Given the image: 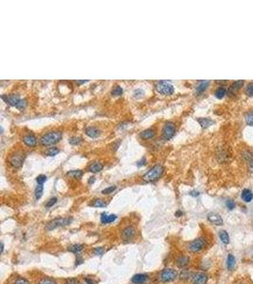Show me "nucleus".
<instances>
[{"instance_id":"obj_49","label":"nucleus","mask_w":253,"mask_h":284,"mask_svg":"<svg viewBox=\"0 0 253 284\" xmlns=\"http://www.w3.org/2000/svg\"><path fill=\"white\" fill-rule=\"evenodd\" d=\"M84 282H85L86 284H95V283H96V281L93 280L91 277H85V278H84Z\"/></svg>"},{"instance_id":"obj_35","label":"nucleus","mask_w":253,"mask_h":284,"mask_svg":"<svg viewBox=\"0 0 253 284\" xmlns=\"http://www.w3.org/2000/svg\"><path fill=\"white\" fill-rule=\"evenodd\" d=\"M59 152H60V150H59L57 147H51V148H49V149L46 152V154H47L48 156L53 157V156L57 155Z\"/></svg>"},{"instance_id":"obj_47","label":"nucleus","mask_w":253,"mask_h":284,"mask_svg":"<svg viewBox=\"0 0 253 284\" xmlns=\"http://www.w3.org/2000/svg\"><path fill=\"white\" fill-rule=\"evenodd\" d=\"M244 157L247 160V161H251V159H252V154L248 152V151H245V152H244Z\"/></svg>"},{"instance_id":"obj_3","label":"nucleus","mask_w":253,"mask_h":284,"mask_svg":"<svg viewBox=\"0 0 253 284\" xmlns=\"http://www.w3.org/2000/svg\"><path fill=\"white\" fill-rule=\"evenodd\" d=\"M1 99L9 105L17 108L18 110H23L25 109L26 105H27V102L26 100L21 99L18 95L13 94V95H2Z\"/></svg>"},{"instance_id":"obj_53","label":"nucleus","mask_w":253,"mask_h":284,"mask_svg":"<svg viewBox=\"0 0 253 284\" xmlns=\"http://www.w3.org/2000/svg\"><path fill=\"white\" fill-rule=\"evenodd\" d=\"M88 81L87 80H85V81H76V82L78 83V84H83V83H85V82H87Z\"/></svg>"},{"instance_id":"obj_25","label":"nucleus","mask_w":253,"mask_h":284,"mask_svg":"<svg viewBox=\"0 0 253 284\" xmlns=\"http://www.w3.org/2000/svg\"><path fill=\"white\" fill-rule=\"evenodd\" d=\"M236 265V259L232 254H229L227 258V267L229 270L232 271Z\"/></svg>"},{"instance_id":"obj_11","label":"nucleus","mask_w":253,"mask_h":284,"mask_svg":"<svg viewBox=\"0 0 253 284\" xmlns=\"http://www.w3.org/2000/svg\"><path fill=\"white\" fill-rule=\"evenodd\" d=\"M209 280V276L204 272L194 273L191 278L193 284H207Z\"/></svg>"},{"instance_id":"obj_40","label":"nucleus","mask_w":253,"mask_h":284,"mask_svg":"<svg viewBox=\"0 0 253 284\" xmlns=\"http://www.w3.org/2000/svg\"><path fill=\"white\" fill-rule=\"evenodd\" d=\"M47 180H48V177H47V175H45V174H40V175H38V176L36 177V182H37V184H39V185H44V183H45Z\"/></svg>"},{"instance_id":"obj_50","label":"nucleus","mask_w":253,"mask_h":284,"mask_svg":"<svg viewBox=\"0 0 253 284\" xmlns=\"http://www.w3.org/2000/svg\"><path fill=\"white\" fill-rule=\"evenodd\" d=\"M190 195L193 196V197H197V196L200 195V192H197V191H192L191 192H190Z\"/></svg>"},{"instance_id":"obj_14","label":"nucleus","mask_w":253,"mask_h":284,"mask_svg":"<svg viewBox=\"0 0 253 284\" xmlns=\"http://www.w3.org/2000/svg\"><path fill=\"white\" fill-rule=\"evenodd\" d=\"M118 216L116 214H108L107 212H103L101 214V223L103 225H107L110 223H113L116 221Z\"/></svg>"},{"instance_id":"obj_42","label":"nucleus","mask_w":253,"mask_h":284,"mask_svg":"<svg viewBox=\"0 0 253 284\" xmlns=\"http://www.w3.org/2000/svg\"><path fill=\"white\" fill-rule=\"evenodd\" d=\"M65 284H81V282L76 277H69L65 280Z\"/></svg>"},{"instance_id":"obj_18","label":"nucleus","mask_w":253,"mask_h":284,"mask_svg":"<svg viewBox=\"0 0 253 284\" xmlns=\"http://www.w3.org/2000/svg\"><path fill=\"white\" fill-rule=\"evenodd\" d=\"M241 198L245 203H250L253 200V192L248 188H245L241 192Z\"/></svg>"},{"instance_id":"obj_28","label":"nucleus","mask_w":253,"mask_h":284,"mask_svg":"<svg viewBox=\"0 0 253 284\" xmlns=\"http://www.w3.org/2000/svg\"><path fill=\"white\" fill-rule=\"evenodd\" d=\"M106 203L103 200V199H100V198H96L92 201V203L90 204L91 207H106Z\"/></svg>"},{"instance_id":"obj_41","label":"nucleus","mask_w":253,"mask_h":284,"mask_svg":"<svg viewBox=\"0 0 253 284\" xmlns=\"http://www.w3.org/2000/svg\"><path fill=\"white\" fill-rule=\"evenodd\" d=\"M57 198L56 197H51L48 202H47V204L45 205V207H46V208H49V207H52L56 203H57Z\"/></svg>"},{"instance_id":"obj_37","label":"nucleus","mask_w":253,"mask_h":284,"mask_svg":"<svg viewBox=\"0 0 253 284\" xmlns=\"http://www.w3.org/2000/svg\"><path fill=\"white\" fill-rule=\"evenodd\" d=\"M245 93L249 97H253V82H250L245 86Z\"/></svg>"},{"instance_id":"obj_39","label":"nucleus","mask_w":253,"mask_h":284,"mask_svg":"<svg viewBox=\"0 0 253 284\" xmlns=\"http://www.w3.org/2000/svg\"><path fill=\"white\" fill-rule=\"evenodd\" d=\"M93 253L96 256H102L104 253V248L103 246H98L93 249Z\"/></svg>"},{"instance_id":"obj_1","label":"nucleus","mask_w":253,"mask_h":284,"mask_svg":"<svg viewBox=\"0 0 253 284\" xmlns=\"http://www.w3.org/2000/svg\"><path fill=\"white\" fill-rule=\"evenodd\" d=\"M164 167L161 164H156L154 166H153L151 169H149L147 171V172H145L142 176V179L145 182L151 183V182H154L156 180H159L164 173Z\"/></svg>"},{"instance_id":"obj_44","label":"nucleus","mask_w":253,"mask_h":284,"mask_svg":"<svg viewBox=\"0 0 253 284\" xmlns=\"http://www.w3.org/2000/svg\"><path fill=\"white\" fill-rule=\"evenodd\" d=\"M226 206H227L229 210H233L236 207V204L233 200H228L227 203H226Z\"/></svg>"},{"instance_id":"obj_8","label":"nucleus","mask_w":253,"mask_h":284,"mask_svg":"<svg viewBox=\"0 0 253 284\" xmlns=\"http://www.w3.org/2000/svg\"><path fill=\"white\" fill-rule=\"evenodd\" d=\"M207 245V241L204 238H197L188 244V250L192 253H198Z\"/></svg>"},{"instance_id":"obj_54","label":"nucleus","mask_w":253,"mask_h":284,"mask_svg":"<svg viewBox=\"0 0 253 284\" xmlns=\"http://www.w3.org/2000/svg\"><path fill=\"white\" fill-rule=\"evenodd\" d=\"M3 251H4V243L1 242V254L3 253Z\"/></svg>"},{"instance_id":"obj_51","label":"nucleus","mask_w":253,"mask_h":284,"mask_svg":"<svg viewBox=\"0 0 253 284\" xmlns=\"http://www.w3.org/2000/svg\"><path fill=\"white\" fill-rule=\"evenodd\" d=\"M175 215L176 217H178V218H179V217H181V216L183 215V212H182L181 210H177V211L175 212Z\"/></svg>"},{"instance_id":"obj_17","label":"nucleus","mask_w":253,"mask_h":284,"mask_svg":"<svg viewBox=\"0 0 253 284\" xmlns=\"http://www.w3.org/2000/svg\"><path fill=\"white\" fill-rule=\"evenodd\" d=\"M149 277L146 274H137L132 278L131 281L133 284H143L148 280Z\"/></svg>"},{"instance_id":"obj_46","label":"nucleus","mask_w":253,"mask_h":284,"mask_svg":"<svg viewBox=\"0 0 253 284\" xmlns=\"http://www.w3.org/2000/svg\"><path fill=\"white\" fill-rule=\"evenodd\" d=\"M83 263V258L82 256H80L79 254H77L76 260H75V266H79Z\"/></svg>"},{"instance_id":"obj_27","label":"nucleus","mask_w":253,"mask_h":284,"mask_svg":"<svg viewBox=\"0 0 253 284\" xmlns=\"http://www.w3.org/2000/svg\"><path fill=\"white\" fill-rule=\"evenodd\" d=\"M219 238L224 244H229L230 243V236L226 230H221L219 232Z\"/></svg>"},{"instance_id":"obj_24","label":"nucleus","mask_w":253,"mask_h":284,"mask_svg":"<svg viewBox=\"0 0 253 284\" xmlns=\"http://www.w3.org/2000/svg\"><path fill=\"white\" fill-rule=\"evenodd\" d=\"M67 175L74 179H81L83 175V172L82 170H71L67 172Z\"/></svg>"},{"instance_id":"obj_5","label":"nucleus","mask_w":253,"mask_h":284,"mask_svg":"<svg viewBox=\"0 0 253 284\" xmlns=\"http://www.w3.org/2000/svg\"><path fill=\"white\" fill-rule=\"evenodd\" d=\"M154 88L159 94L163 95V96H170V95L174 94V92H175L174 85L166 81L157 82L154 84Z\"/></svg>"},{"instance_id":"obj_4","label":"nucleus","mask_w":253,"mask_h":284,"mask_svg":"<svg viewBox=\"0 0 253 284\" xmlns=\"http://www.w3.org/2000/svg\"><path fill=\"white\" fill-rule=\"evenodd\" d=\"M73 219L71 217H66V218H61V217H58V218H55L53 220H51L50 222H48L45 228L46 230L48 231H51V230H54L56 228H59V227H66V226H68L72 223Z\"/></svg>"},{"instance_id":"obj_15","label":"nucleus","mask_w":253,"mask_h":284,"mask_svg":"<svg viewBox=\"0 0 253 284\" xmlns=\"http://www.w3.org/2000/svg\"><path fill=\"white\" fill-rule=\"evenodd\" d=\"M84 133L87 137L91 138H97L101 135V131L97 127H94V126H88V127H86L84 129Z\"/></svg>"},{"instance_id":"obj_36","label":"nucleus","mask_w":253,"mask_h":284,"mask_svg":"<svg viewBox=\"0 0 253 284\" xmlns=\"http://www.w3.org/2000/svg\"><path fill=\"white\" fill-rule=\"evenodd\" d=\"M245 122L248 126H252L253 127V110L249 111L245 115Z\"/></svg>"},{"instance_id":"obj_34","label":"nucleus","mask_w":253,"mask_h":284,"mask_svg":"<svg viewBox=\"0 0 253 284\" xmlns=\"http://www.w3.org/2000/svg\"><path fill=\"white\" fill-rule=\"evenodd\" d=\"M68 142H69L70 145L78 146V145H80V144L83 142V138L80 137H71L68 139Z\"/></svg>"},{"instance_id":"obj_43","label":"nucleus","mask_w":253,"mask_h":284,"mask_svg":"<svg viewBox=\"0 0 253 284\" xmlns=\"http://www.w3.org/2000/svg\"><path fill=\"white\" fill-rule=\"evenodd\" d=\"M13 284H30V282L25 277H17L14 280Z\"/></svg>"},{"instance_id":"obj_31","label":"nucleus","mask_w":253,"mask_h":284,"mask_svg":"<svg viewBox=\"0 0 253 284\" xmlns=\"http://www.w3.org/2000/svg\"><path fill=\"white\" fill-rule=\"evenodd\" d=\"M43 192H44V186L38 184V185L36 186V187H35V192H34L35 199H36V200H39V199L42 197Z\"/></svg>"},{"instance_id":"obj_45","label":"nucleus","mask_w":253,"mask_h":284,"mask_svg":"<svg viewBox=\"0 0 253 284\" xmlns=\"http://www.w3.org/2000/svg\"><path fill=\"white\" fill-rule=\"evenodd\" d=\"M133 95H134V97H135V98L139 99V98L143 97V95H144V91H143L142 89H137V90H135V91H134Z\"/></svg>"},{"instance_id":"obj_7","label":"nucleus","mask_w":253,"mask_h":284,"mask_svg":"<svg viewBox=\"0 0 253 284\" xmlns=\"http://www.w3.org/2000/svg\"><path fill=\"white\" fill-rule=\"evenodd\" d=\"M175 134V124L173 121H166L162 127L161 136L164 140H170Z\"/></svg>"},{"instance_id":"obj_30","label":"nucleus","mask_w":253,"mask_h":284,"mask_svg":"<svg viewBox=\"0 0 253 284\" xmlns=\"http://www.w3.org/2000/svg\"><path fill=\"white\" fill-rule=\"evenodd\" d=\"M194 273L190 272L188 269H182L181 273L179 274V278L182 279V280H187L189 278H192V276H193Z\"/></svg>"},{"instance_id":"obj_13","label":"nucleus","mask_w":253,"mask_h":284,"mask_svg":"<svg viewBox=\"0 0 253 284\" xmlns=\"http://www.w3.org/2000/svg\"><path fill=\"white\" fill-rule=\"evenodd\" d=\"M23 142L28 147L33 148V147L36 146V144H37V138L33 134H28V135H26V136L23 137Z\"/></svg>"},{"instance_id":"obj_20","label":"nucleus","mask_w":253,"mask_h":284,"mask_svg":"<svg viewBox=\"0 0 253 284\" xmlns=\"http://www.w3.org/2000/svg\"><path fill=\"white\" fill-rule=\"evenodd\" d=\"M197 122L200 124V126L203 129H207L212 124H214V121L210 117H199L197 118Z\"/></svg>"},{"instance_id":"obj_12","label":"nucleus","mask_w":253,"mask_h":284,"mask_svg":"<svg viewBox=\"0 0 253 284\" xmlns=\"http://www.w3.org/2000/svg\"><path fill=\"white\" fill-rule=\"evenodd\" d=\"M207 219L210 223H211L212 225L214 226H222L224 221H223V218L221 217L220 214L216 213V212H210L208 214L207 216Z\"/></svg>"},{"instance_id":"obj_52","label":"nucleus","mask_w":253,"mask_h":284,"mask_svg":"<svg viewBox=\"0 0 253 284\" xmlns=\"http://www.w3.org/2000/svg\"><path fill=\"white\" fill-rule=\"evenodd\" d=\"M94 182H95V177H94V176L90 177L89 180H88V184H93Z\"/></svg>"},{"instance_id":"obj_38","label":"nucleus","mask_w":253,"mask_h":284,"mask_svg":"<svg viewBox=\"0 0 253 284\" xmlns=\"http://www.w3.org/2000/svg\"><path fill=\"white\" fill-rule=\"evenodd\" d=\"M116 188H117V187H116V186H111V187H106V188L103 189V191H102V193H103L104 195H108V194H110V193L114 192L116 191Z\"/></svg>"},{"instance_id":"obj_26","label":"nucleus","mask_w":253,"mask_h":284,"mask_svg":"<svg viewBox=\"0 0 253 284\" xmlns=\"http://www.w3.org/2000/svg\"><path fill=\"white\" fill-rule=\"evenodd\" d=\"M226 94H227V89H226L224 86H219V87L215 90V92H214V96H215L217 99L221 100V99H223V98L226 96Z\"/></svg>"},{"instance_id":"obj_22","label":"nucleus","mask_w":253,"mask_h":284,"mask_svg":"<svg viewBox=\"0 0 253 284\" xmlns=\"http://www.w3.org/2000/svg\"><path fill=\"white\" fill-rule=\"evenodd\" d=\"M84 248V245L83 244H81V243H75V244H71L68 247V250L71 253H74V254H79L80 252H82Z\"/></svg>"},{"instance_id":"obj_2","label":"nucleus","mask_w":253,"mask_h":284,"mask_svg":"<svg viewBox=\"0 0 253 284\" xmlns=\"http://www.w3.org/2000/svg\"><path fill=\"white\" fill-rule=\"evenodd\" d=\"M63 137V133L60 131H51L41 137L39 142L43 146H51L58 143Z\"/></svg>"},{"instance_id":"obj_32","label":"nucleus","mask_w":253,"mask_h":284,"mask_svg":"<svg viewBox=\"0 0 253 284\" xmlns=\"http://www.w3.org/2000/svg\"><path fill=\"white\" fill-rule=\"evenodd\" d=\"M38 284H58L57 281L55 279H53L52 277H42L39 281Z\"/></svg>"},{"instance_id":"obj_6","label":"nucleus","mask_w":253,"mask_h":284,"mask_svg":"<svg viewBox=\"0 0 253 284\" xmlns=\"http://www.w3.org/2000/svg\"><path fill=\"white\" fill-rule=\"evenodd\" d=\"M178 277V272L172 268H165L159 274V279L162 283L172 282Z\"/></svg>"},{"instance_id":"obj_48","label":"nucleus","mask_w":253,"mask_h":284,"mask_svg":"<svg viewBox=\"0 0 253 284\" xmlns=\"http://www.w3.org/2000/svg\"><path fill=\"white\" fill-rule=\"evenodd\" d=\"M145 164H146V158H145V157H142V158H141L140 160H139V161L137 162V166H138L139 168L144 166Z\"/></svg>"},{"instance_id":"obj_21","label":"nucleus","mask_w":253,"mask_h":284,"mask_svg":"<svg viewBox=\"0 0 253 284\" xmlns=\"http://www.w3.org/2000/svg\"><path fill=\"white\" fill-rule=\"evenodd\" d=\"M155 136V130L154 129H152V128H149V129H146L144 131H142L140 133V137L144 140H149V139H152Z\"/></svg>"},{"instance_id":"obj_10","label":"nucleus","mask_w":253,"mask_h":284,"mask_svg":"<svg viewBox=\"0 0 253 284\" xmlns=\"http://www.w3.org/2000/svg\"><path fill=\"white\" fill-rule=\"evenodd\" d=\"M136 235H137V229L133 226H128V227H124L120 234L121 239L124 242H128V241L132 240Z\"/></svg>"},{"instance_id":"obj_19","label":"nucleus","mask_w":253,"mask_h":284,"mask_svg":"<svg viewBox=\"0 0 253 284\" xmlns=\"http://www.w3.org/2000/svg\"><path fill=\"white\" fill-rule=\"evenodd\" d=\"M104 169V164L101 162H93L87 167V171L93 173H96L101 172Z\"/></svg>"},{"instance_id":"obj_29","label":"nucleus","mask_w":253,"mask_h":284,"mask_svg":"<svg viewBox=\"0 0 253 284\" xmlns=\"http://www.w3.org/2000/svg\"><path fill=\"white\" fill-rule=\"evenodd\" d=\"M209 84H210L209 81H201L199 82V84L196 86V93H198V94L203 93L207 89V87L209 86Z\"/></svg>"},{"instance_id":"obj_33","label":"nucleus","mask_w":253,"mask_h":284,"mask_svg":"<svg viewBox=\"0 0 253 284\" xmlns=\"http://www.w3.org/2000/svg\"><path fill=\"white\" fill-rule=\"evenodd\" d=\"M122 93H123V89H122V87H121L120 85H116V86H114V88L112 89V92H111L112 96H114V97L121 96Z\"/></svg>"},{"instance_id":"obj_16","label":"nucleus","mask_w":253,"mask_h":284,"mask_svg":"<svg viewBox=\"0 0 253 284\" xmlns=\"http://www.w3.org/2000/svg\"><path fill=\"white\" fill-rule=\"evenodd\" d=\"M190 262H191V259H190V257H188V256H180L175 261L176 266L181 269L187 268L188 265L190 264Z\"/></svg>"},{"instance_id":"obj_23","label":"nucleus","mask_w":253,"mask_h":284,"mask_svg":"<svg viewBox=\"0 0 253 284\" xmlns=\"http://www.w3.org/2000/svg\"><path fill=\"white\" fill-rule=\"evenodd\" d=\"M244 85V81L243 80H239V81H235L231 83L230 89H229V92L231 93V94H234L235 92H237L241 87H243Z\"/></svg>"},{"instance_id":"obj_9","label":"nucleus","mask_w":253,"mask_h":284,"mask_svg":"<svg viewBox=\"0 0 253 284\" xmlns=\"http://www.w3.org/2000/svg\"><path fill=\"white\" fill-rule=\"evenodd\" d=\"M25 160V153L22 152H15L13 154H12L9 158V163L11 166L14 168H20Z\"/></svg>"},{"instance_id":"obj_55","label":"nucleus","mask_w":253,"mask_h":284,"mask_svg":"<svg viewBox=\"0 0 253 284\" xmlns=\"http://www.w3.org/2000/svg\"><path fill=\"white\" fill-rule=\"evenodd\" d=\"M235 284H246L245 282H242V281H238L237 283H235Z\"/></svg>"}]
</instances>
